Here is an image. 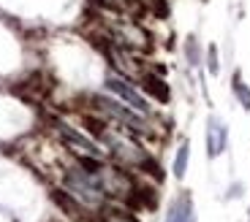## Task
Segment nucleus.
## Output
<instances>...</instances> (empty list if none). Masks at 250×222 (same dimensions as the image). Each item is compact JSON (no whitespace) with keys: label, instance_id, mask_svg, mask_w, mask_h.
I'll return each mask as SVG.
<instances>
[{"label":"nucleus","instance_id":"1","mask_svg":"<svg viewBox=\"0 0 250 222\" xmlns=\"http://www.w3.org/2000/svg\"><path fill=\"white\" fill-rule=\"evenodd\" d=\"M93 103H95L98 111H104V114H109V117L120 119L123 125H128V130L150 136V128H147V122H144V114L139 117V111L125 109V106H120L117 100H109V98H104V95H93Z\"/></svg>","mask_w":250,"mask_h":222},{"label":"nucleus","instance_id":"2","mask_svg":"<svg viewBox=\"0 0 250 222\" xmlns=\"http://www.w3.org/2000/svg\"><path fill=\"white\" fill-rule=\"evenodd\" d=\"M106 87L112 90L117 98H123L125 103H131V109L133 111H139V114H150V106H147V100L142 98V95L133 90L128 81H123V79H117V76H109L106 79Z\"/></svg>","mask_w":250,"mask_h":222},{"label":"nucleus","instance_id":"3","mask_svg":"<svg viewBox=\"0 0 250 222\" xmlns=\"http://www.w3.org/2000/svg\"><path fill=\"white\" fill-rule=\"evenodd\" d=\"M142 90L147 95H152L155 100H161V103H169V98H171V90H169V84L161 79V76H155V74H142Z\"/></svg>","mask_w":250,"mask_h":222},{"label":"nucleus","instance_id":"4","mask_svg":"<svg viewBox=\"0 0 250 222\" xmlns=\"http://www.w3.org/2000/svg\"><path fill=\"white\" fill-rule=\"evenodd\" d=\"M166 222H193V204H190V195L182 192L171 204L169 214H166Z\"/></svg>","mask_w":250,"mask_h":222},{"label":"nucleus","instance_id":"5","mask_svg":"<svg viewBox=\"0 0 250 222\" xmlns=\"http://www.w3.org/2000/svg\"><path fill=\"white\" fill-rule=\"evenodd\" d=\"M226 128L220 122H209V128H207V149H209V157H218L220 152L226 149Z\"/></svg>","mask_w":250,"mask_h":222},{"label":"nucleus","instance_id":"6","mask_svg":"<svg viewBox=\"0 0 250 222\" xmlns=\"http://www.w3.org/2000/svg\"><path fill=\"white\" fill-rule=\"evenodd\" d=\"M106 8H114L120 14H128V17H142L147 11L142 0H106Z\"/></svg>","mask_w":250,"mask_h":222},{"label":"nucleus","instance_id":"7","mask_svg":"<svg viewBox=\"0 0 250 222\" xmlns=\"http://www.w3.org/2000/svg\"><path fill=\"white\" fill-rule=\"evenodd\" d=\"M139 171L150 173V176H155L158 182H163V168L158 166V160H152L150 154H144V157H142V163H139Z\"/></svg>","mask_w":250,"mask_h":222},{"label":"nucleus","instance_id":"8","mask_svg":"<svg viewBox=\"0 0 250 222\" xmlns=\"http://www.w3.org/2000/svg\"><path fill=\"white\" fill-rule=\"evenodd\" d=\"M188 154H190V147H188V144H182L180 152H177V160H174V173H177V176H182V173H185V168H188Z\"/></svg>","mask_w":250,"mask_h":222},{"label":"nucleus","instance_id":"9","mask_svg":"<svg viewBox=\"0 0 250 222\" xmlns=\"http://www.w3.org/2000/svg\"><path fill=\"white\" fill-rule=\"evenodd\" d=\"M234 92H237V98L242 100V106L245 109H250V90H245V84H242V79H234Z\"/></svg>","mask_w":250,"mask_h":222},{"label":"nucleus","instance_id":"10","mask_svg":"<svg viewBox=\"0 0 250 222\" xmlns=\"http://www.w3.org/2000/svg\"><path fill=\"white\" fill-rule=\"evenodd\" d=\"M152 6H155V11L161 14V17H166V14H169V6H166V0H152Z\"/></svg>","mask_w":250,"mask_h":222},{"label":"nucleus","instance_id":"11","mask_svg":"<svg viewBox=\"0 0 250 222\" xmlns=\"http://www.w3.org/2000/svg\"><path fill=\"white\" fill-rule=\"evenodd\" d=\"M209 71H218V60H215V49H209Z\"/></svg>","mask_w":250,"mask_h":222}]
</instances>
